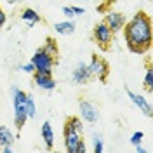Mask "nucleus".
Instances as JSON below:
<instances>
[{"mask_svg":"<svg viewBox=\"0 0 153 153\" xmlns=\"http://www.w3.org/2000/svg\"><path fill=\"white\" fill-rule=\"evenodd\" d=\"M26 115L28 118H35L37 117V105H35V99L31 94H26Z\"/></svg>","mask_w":153,"mask_h":153,"instance_id":"17","label":"nucleus"},{"mask_svg":"<svg viewBox=\"0 0 153 153\" xmlns=\"http://www.w3.org/2000/svg\"><path fill=\"white\" fill-rule=\"evenodd\" d=\"M105 23L108 25V28H110L115 35H117L118 31H122L124 25L127 23V19H125V16L122 14V12L110 10V12H106V16H105Z\"/></svg>","mask_w":153,"mask_h":153,"instance_id":"8","label":"nucleus"},{"mask_svg":"<svg viewBox=\"0 0 153 153\" xmlns=\"http://www.w3.org/2000/svg\"><path fill=\"white\" fill-rule=\"evenodd\" d=\"M16 143V137L9 127L5 125H0V146H5V144H14Z\"/></svg>","mask_w":153,"mask_h":153,"instance_id":"15","label":"nucleus"},{"mask_svg":"<svg viewBox=\"0 0 153 153\" xmlns=\"http://www.w3.org/2000/svg\"><path fill=\"white\" fill-rule=\"evenodd\" d=\"M63 14H65V16H66V18H73V16H75V12H73V10H71V7H63Z\"/></svg>","mask_w":153,"mask_h":153,"instance_id":"23","label":"nucleus"},{"mask_svg":"<svg viewBox=\"0 0 153 153\" xmlns=\"http://www.w3.org/2000/svg\"><path fill=\"white\" fill-rule=\"evenodd\" d=\"M0 150H2V153H12L14 152V146L12 144H5V146H0Z\"/></svg>","mask_w":153,"mask_h":153,"instance_id":"24","label":"nucleus"},{"mask_svg":"<svg viewBox=\"0 0 153 153\" xmlns=\"http://www.w3.org/2000/svg\"><path fill=\"white\" fill-rule=\"evenodd\" d=\"M40 132H42V139H44V143H45V148H47V150H52V148H54V129H52V125H51L49 120H45V122L42 124Z\"/></svg>","mask_w":153,"mask_h":153,"instance_id":"12","label":"nucleus"},{"mask_svg":"<svg viewBox=\"0 0 153 153\" xmlns=\"http://www.w3.org/2000/svg\"><path fill=\"white\" fill-rule=\"evenodd\" d=\"M92 76H91V71H89V66H87V63H78L75 68V71H73V82L78 84V85H85L87 82L91 80Z\"/></svg>","mask_w":153,"mask_h":153,"instance_id":"11","label":"nucleus"},{"mask_svg":"<svg viewBox=\"0 0 153 153\" xmlns=\"http://www.w3.org/2000/svg\"><path fill=\"white\" fill-rule=\"evenodd\" d=\"M12 108H14V124L16 129H23L28 115H26V92L19 87H12Z\"/></svg>","mask_w":153,"mask_h":153,"instance_id":"3","label":"nucleus"},{"mask_svg":"<svg viewBox=\"0 0 153 153\" xmlns=\"http://www.w3.org/2000/svg\"><path fill=\"white\" fill-rule=\"evenodd\" d=\"M92 143H94V153L103 152V137H101L97 132L92 134Z\"/></svg>","mask_w":153,"mask_h":153,"instance_id":"19","label":"nucleus"},{"mask_svg":"<svg viewBox=\"0 0 153 153\" xmlns=\"http://www.w3.org/2000/svg\"><path fill=\"white\" fill-rule=\"evenodd\" d=\"M54 30L57 35H71L75 31V23L73 21H59L54 25Z\"/></svg>","mask_w":153,"mask_h":153,"instance_id":"14","label":"nucleus"},{"mask_svg":"<svg viewBox=\"0 0 153 153\" xmlns=\"http://www.w3.org/2000/svg\"><path fill=\"white\" fill-rule=\"evenodd\" d=\"M33 82H35V85L38 89H42V91H54L56 89V80H54V76L52 73H40V71H35L33 73Z\"/></svg>","mask_w":153,"mask_h":153,"instance_id":"9","label":"nucleus"},{"mask_svg":"<svg viewBox=\"0 0 153 153\" xmlns=\"http://www.w3.org/2000/svg\"><path fill=\"white\" fill-rule=\"evenodd\" d=\"M82 132H84L82 118L68 117L63 127V139H65V148L68 153H80V144L85 143Z\"/></svg>","mask_w":153,"mask_h":153,"instance_id":"2","label":"nucleus"},{"mask_svg":"<svg viewBox=\"0 0 153 153\" xmlns=\"http://www.w3.org/2000/svg\"><path fill=\"white\" fill-rule=\"evenodd\" d=\"M127 96H129V99L132 101L134 105L141 110V113H144L146 117H152V105H150V101H148L144 96L136 94V92L129 91V89H127Z\"/></svg>","mask_w":153,"mask_h":153,"instance_id":"10","label":"nucleus"},{"mask_svg":"<svg viewBox=\"0 0 153 153\" xmlns=\"http://www.w3.org/2000/svg\"><path fill=\"white\" fill-rule=\"evenodd\" d=\"M78 110H80V117H82V120H85L89 124H96L97 120H99V111H97V108H96L91 101H87V99H80V103H78Z\"/></svg>","mask_w":153,"mask_h":153,"instance_id":"7","label":"nucleus"},{"mask_svg":"<svg viewBox=\"0 0 153 153\" xmlns=\"http://www.w3.org/2000/svg\"><path fill=\"white\" fill-rule=\"evenodd\" d=\"M21 19L28 25L30 28L31 26H35V25H38L40 21H42V18H40V14H38L37 10H33V9H30V7H26V9H23L21 10Z\"/></svg>","mask_w":153,"mask_h":153,"instance_id":"13","label":"nucleus"},{"mask_svg":"<svg viewBox=\"0 0 153 153\" xmlns=\"http://www.w3.org/2000/svg\"><path fill=\"white\" fill-rule=\"evenodd\" d=\"M21 71L33 75V73H35V66H33V63L30 61V63H25V65H21Z\"/></svg>","mask_w":153,"mask_h":153,"instance_id":"21","label":"nucleus"},{"mask_svg":"<svg viewBox=\"0 0 153 153\" xmlns=\"http://www.w3.org/2000/svg\"><path fill=\"white\" fill-rule=\"evenodd\" d=\"M42 49H44L47 54H51L52 57L59 56V47H57V42H56V38H54V37H47V38H45V42H44Z\"/></svg>","mask_w":153,"mask_h":153,"instance_id":"16","label":"nucleus"},{"mask_svg":"<svg viewBox=\"0 0 153 153\" xmlns=\"http://www.w3.org/2000/svg\"><path fill=\"white\" fill-rule=\"evenodd\" d=\"M144 139V132L143 131H137V132H134L132 136H131V143L136 146V144H141V141Z\"/></svg>","mask_w":153,"mask_h":153,"instance_id":"20","label":"nucleus"},{"mask_svg":"<svg viewBox=\"0 0 153 153\" xmlns=\"http://www.w3.org/2000/svg\"><path fill=\"white\" fill-rule=\"evenodd\" d=\"M124 38L131 52L134 54H146L152 49L153 33H152V19L150 16L139 10L132 16L131 21L124 25Z\"/></svg>","mask_w":153,"mask_h":153,"instance_id":"1","label":"nucleus"},{"mask_svg":"<svg viewBox=\"0 0 153 153\" xmlns=\"http://www.w3.org/2000/svg\"><path fill=\"white\" fill-rule=\"evenodd\" d=\"M113 38H115V33L108 28V25L105 21H99L92 30V40L96 42V45L99 49H103V51H108L111 47Z\"/></svg>","mask_w":153,"mask_h":153,"instance_id":"4","label":"nucleus"},{"mask_svg":"<svg viewBox=\"0 0 153 153\" xmlns=\"http://www.w3.org/2000/svg\"><path fill=\"white\" fill-rule=\"evenodd\" d=\"M144 91L146 92H152L153 91V70L152 68H148L146 75H144Z\"/></svg>","mask_w":153,"mask_h":153,"instance_id":"18","label":"nucleus"},{"mask_svg":"<svg viewBox=\"0 0 153 153\" xmlns=\"http://www.w3.org/2000/svg\"><path fill=\"white\" fill-rule=\"evenodd\" d=\"M71 10L75 12V16H80V14L85 12V9H82V7H75V5H71Z\"/></svg>","mask_w":153,"mask_h":153,"instance_id":"25","label":"nucleus"},{"mask_svg":"<svg viewBox=\"0 0 153 153\" xmlns=\"http://www.w3.org/2000/svg\"><path fill=\"white\" fill-rule=\"evenodd\" d=\"M5 21H7V16H5V12L2 10V5H0V30L4 28V25H5Z\"/></svg>","mask_w":153,"mask_h":153,"instance_id":"22","label":"nucleus"},{"mask_svg":"<svg viewBox=\"0 0 153 153\" xmlns=\"http://www.w3.org/2000/svg\"><path fill=\"white\" fill-rule=\"evenodd\" d=\"M31 63L35 66V71L40 73H52V68L56 65V57H52L51 54H47L44 49H37V52L31 57Z\"/></svg>","mask_w":153,"mask_h":153,"instance_id":"5","label":"nucleus"},{"mask_svg":"<svg viewBox=\"0 0 153 153\" xmlns=\"http://www.w3.org/2000/svg\"><path fill=\"white\" fill-rule=\"evenodd\" d=\"M87 66H89L91 76L99 78V82H106V78L110 75V66H108V63H106L103 57H99L97 54H92L91 63H89Z\"/></svg>","mask_w":153,"mask_h":153,"instance_id":"6","label":"nucleus"},{"mask_svg":"<svg viewBox=\"0 0 153 153\" xmlns=\"http://www.w3.org/2000/svg\"><path fill=\"white\" fill-rule=\"evenodd\" d=\"M136 152H137V153H146V150H144L141 144H136Z\"/></svg>","mask_w":153,"mask_h":153,"instance_id":"26","label":"nucleus"}]
</instances>
